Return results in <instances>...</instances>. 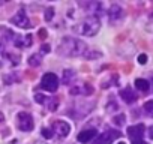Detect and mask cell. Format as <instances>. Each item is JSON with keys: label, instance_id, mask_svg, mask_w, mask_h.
Returning <instances> with one entry per match:
<instances>
[{"label": "cell", "instance_id": "1", "mask_svg": "<svg viewBox=\"0 0 153 144\" xmlns=\"http://www.w3.org/2000/svg\"><path fill=\"white\" fill-rule=\"evenodd\" d=\"M87 45L81 39L76 38H63L59 44V53L66 57H78L86 54Z\"/></svg>", "mask_w": 153, "mask_h": 144}, {"label": "cell", "instance_id": "2", "mask_svg": "<svg viewBox=\"0 0 153 144\" xmlns=\"http://www.w3.org/2000/svg\"><path fill=\"white\" fill-rule=\"evenodd\" d=\"M101 29V21L98 17H92V15H87L78 26H75L74 30L76 33H80L83 36H95Z\"/></svg>", "mask_w": 153, "mask_h": 144}, {"label": "cell", "instance_id": "3", "mask_svg": "<svg viewBox=\"0 0 153 144\" xmlns=\"http://www.w3.org/2000/svg\"><path fill=\"white\" fill-rule=\"evenodd\" d=\"M41 87L47 92H56L59 89V78L56 74H53V72H47V74L42 77L41 80Z\"/></svg>", "mask_w": 153, "mask_h": 144}, {"label": "cell", "instance_id": "4", "mask_svg": "<svg viewBox=\"0 0 153 144\" xmlns=\"http://www.w3.org/2000/svg\"><path fill=\"white\" fill-rule=\"evenodd\" d=\"M11 23L21 27V29H30L32 24H30V20L27 18V14L24 12V9H20L12 18H11Z\"/></svg>", "mask_w": 153, "mask_h": 144}, {"label": "cell", "instance_id": "5", "mask_svg": "<svg viewBox=\"0 0 153 144\" xmlns=\"http://www.w3.org/2000/svg\"><path fill=\"white\" fill-rule=\"evenodd\" d=\"M17 119H18V128L21 129V131H24V132H29V131H32L33 129V126H35V123H33V119H32V116L29 114V113H20L18 116H17Z\"/></svg>", "mask_w": 153, "mask_h": 144}, {"label": "cell", "instance_id": "6", "mask_svg": "<svg viewBox=\"0 0 153 144\" xmlns=\"http://www.w3.org/2000/svg\"><path fill=\"white\" fill-rule=\"evenodd\" d=\"M119 137H120V132H117V131H107V132H102L101 135H98V138L93 141V144H111Z\"/></svg>", "mask_w": 153, "mask_h": 144}, {"label": "cell", "instance_id": "7", "mask_svg": "<svg viewBox=\"0 0 153 144\" xmlns=\"http://www.w3.org/2000/svg\"><path fill=\"white\" fill-rule=\"evenodd\" d=\"M53 132H54L59 138H65V137L69 135L71 126H69V123H66V122H63V120H59V122H54V123H53Z\"/></svg>", "mask_w": 153, "mask_h": 144}, {"label": "cell", "instance_id": "8", "mask_svg": "<svg viewBox=\"0 0 153 144\" xmlns=\"http://www.w3.org/2000/svg\"><path fill=\"white\" fill-rule=\"evenodd\" d=\"M144 131H146V126L143 123H138V125H134V126L128 128V135H129V138L132 141L134 140H143Z\"/></svg>", "mask_w": 153, "mask_h": 144}, {"label": "cell", "instance_id": "9", "mask_svg": "<svg viewBox=\"0 0 153 144\" xmlns=\"http://www.w3.org/2000/svg\"><path fill=\"white\" fill-rule=\"evenodd\" d=\"M125 12L123 9L119 6V5H113L108 11V18H110V23H119L122 18H123Z\"/></svg>", "mask_w": 153, "mask_h": 144}, {"label": "cell", "instance_id": "10", "mask_svg": "<svg viewBox=\"0 0 153 144\" xmlns=\"http://www.w3.org/2000/svg\"><path fill=\"white\" fill-rule=\"evenodd\" d=\"M35 99H36V102H39V104H48V108L51 110V111H54L57 107H59V99H50V98H45L44 95H41V93H38V95H35Z\"/></svg>", "mask_w": 153, "mask_h": 144}, {"label": "cell", "instance_id": "11", "mask_svg": "<svg viewBox=\"0 0 153 144\" xmlns=\"http://www.w3.org/2000/svg\"><path fill=\"white\" fill-rule=\"evenodd\" d=\"M95 137H96V129H86V131H83V132L78 134L76 140H78L80 143H83V144H87V143H90Z\"/></svg>", "mask_w": 153, "mask_h": 144}, {"label": "cell", "instance_id": "12", "mask_svg": "<svg viewBox=\"0 0 153 144\" xmlns=\"http://www.w3.org/2000/svg\"><path fill=\"white\" fill-rule=\"evenodd\" d=\"M120 96H122V99L126 102V104H132V102H135L137 101V93L131 89V87H125L123 90H120Z\"/></svg>", "mask_w": 153, "mask_h": 144}, {"label": "cell", "instance_id": "13", "mask_svg": "<svg viewBox=\"0 0 153 144\" xmlns=\"http://www.w3.org/2000/svg\"><path fill=\"white\" fill-rule=\"evenodd\" d=\"M15 45L20 47V48H26V47H30L33 39L30 35H24V36H20V35H15V39H14Z\"/></svg>", "mask_w": 153, "mask_h": 144}, {"label": "cell", "instance_id": "14", "mask_svg": "<svg viewBox=\"0 0 153 144\" xmlns=\"http://www.w3.org/2000/svg\"><path fill=\"white\" fill-rule=\"evenodd\" d=\"M135 87L140 90V92H149L150 89V83L144 78H137L135 80Z\"/></svg>", "mask_w": 153, "mask_h": 144}, {"label": "cell", "instance_id": "15", "mask_svg": "<svg viewBox=\"0 0 153 144\" xmlns=\"http://www.w3.org/2000/svg\"><path fill=\"white\" fill-rule=\"evenodd\" d=\"M74 77H75L74 71H71V69H65V71H63V83H65V84L69 86V84L72 83Z\"/></svg>", "mask_w": 153, "mask_h": 144}, {"label": "cell", "instance_id": "16", "mask_svg": "<svg viewBox=\"0 0 153 144\" xmlns=\"http://www.w3.org/2000/svg\"><path fill=\"white\" fill-rule=\"evenodd\" d=\"M143 111H144V114H147L149 117H153V99H152V101H147V102L143 105Z\"/></svg>", "mask_w": 153, "mask_h": 144}, {"label": "cell", "instance_id": "17", "mask_svg": "<svg viewBox=\"0 0 153 144\" xmlns=\"http://www.w3.org/2000/svg\"><path fill=\"white\" fill-rule=\"evenodd\" d=\"M41 54H33V56H30V59H29V65L30 66H39L41 65Z\"/></svg>", "mask_w": 153, "mask_h": 144}, {"label": "cell", "instance_id": "18", "mask_svg": "<svg viewBox=\"0 0 153 144\" xmlns=\"http://www.w3.org/2000/svg\"><path fill=\"white\" fill-rule=\"evenodd\" d=\"M44 17H45V21H51V18L54 17V9H53V8H48V9L45 11V15H44Z\"/></svg>", "mask_w": 153, "mask_h": 144}, {"label": "cell", "instance_id": "19", "mask_svg": "<svg viewBox=\"0 0 153 144\" xmlns=\"http://www.w3.org/2000/svg\"><path fill=\"white\" fill-rule=\"evenodd\" d=\"M54 134H53V129H48V128H44L42 129V137H45V138H51Z\"/></svg>", "mask_w": 153, "mask_h": 144}, {"label": "cell", "instance_id": "20", "mask_svg": "<svg viewBox=\"0 0 153 144\" xmlns=\"http://www.w3.org/2000/svg\"><path fill=\"white\" fill-rule=\"evenodd\" d=\"M114 123H116L117 126H122V125L125 123V116H123V114H120L119 117H114Z\"/></svg>", "mask_w": 153, "mask_h": 144}, {"label": "cell", "instance_id": "21", "mask_svg": "<svg viewBox=\"0 0 153 144\" xmlns=\"http://www.w3.org/2000/svg\"><path fill=\"white\" fill-rule=\"evenodd\" d=\"M138 63L140 65H146L147 63V54H140L138 56Z\"/></svg>", "mask_w": 153, "mask_h": 144}, {"label": "cell", "instance_id": "22", "mask_svg": "<svg viewBox=\"0 0 153 144\" xmlns=\"http://www.w3.org/2000/svg\"><path fill=\"white\" fill-rule=\"evenodd\" d=\"M50 51H51V47H50L48 44H44V45L41 47V53H45V54H47V53H50Z\"/></svg>", "mask_w": 153, "mask_h": 144}, {"label": "cell", "instance_id": "23", "mask_svg": "<svg viewBox=\"0 0 153 144\" xmlns=\"http://www.w3.org/2000/svg\"><path fill=\"white\" fill-rule=\"evenodd\" d=\"M132 144H147V143H146L144 140H134Z\"/></svg>", "mask_w": 153, "mask_h": 144}, {"label": "cell", "instance_id": "24", "mask_svg": "<svg viewBox=\"0 0 153 144\" xmlns=\"http://www.w3.org/2000/svg\"><path fill=\"white\" fill-rule=\"evenodd\" d=\"M39 35H41V38H42V39H44V38H47V32H45L44 29H41V30H39Z\"/></svg>", "mask_w": 153, "mask_h": 144}, {"label": "cell", "instance_id": "25", "mask_svg": "<svg viewBox=\"0 0 153 144\" xmlns=\"http://www.w3.org/2000/svg\"><path fill=\"white\" fill-rule=\"evenodd\" d=\"M149 137L153 140V126H150V129H149Z\"/></svg>", "mask_w": 153, "mask_h": 144}, {"label": "cell", "instance_id": "26", "mask_svg": "<svg viewBox=\"0 0 153 144\" xmlns=\"http://www.w3.org/2000/svg\"><path fill=\"white\" fill-rule=\"evenodd\" d=\"M119 144H125V143H119Z\"/></svg>", "mask_w": 153, "mask_h": 144}]
</instances>
